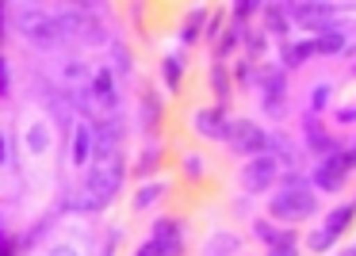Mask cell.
Wrapping results in <instances>:
<instances>
[{
	"mask_svg": "<svg viewBox=\"0 0 356 256\" xmlns=\"http://www.w3.org/2000/svg\"><path fill=\"white\" fill-rule=\"evenodd\" d=\"M211 88H215L218 103H226V96H230L234 80H230V73H226V65H222V62H215V69H211Z\"/></svg>",
	"mask_w": 356,
	"mask_h": 256,
	"instance_id": "cell-27",
	"label": "cell"
},
{
	"mask_svg": "<svg viewBox=\"0 0 356 256\" xmlns=\"http://www.w3.org/2000/svg\"><path fill=\"white\" fill-rule=\"evenodd\" d=\"M261 108H264V115H284L287 111V77H284V69H264L261 73Z\"/></svg>",
	"mask_w": 356,
	"mask_h": 256,
	"instance_id": "cell-8",
	"label": "cell"
},
{
	"mask_svg": "<svg viewBox=\"0 0 356 256\" xmlns=\"http://www.w3.org/2000/svg\"><path fill=\"white\" fill-rule=\"evenodd\" d=\"M238 85H253V69H249V62H238Z\"/></svg>",
	"mask_w": 356,
	"mask_h": 256,
	"instance_id": "cell-38",
	"label": "cell"
},
{
	"mask_svg": "<svg viewBox=\"0 0 356 256\" xmlns=\"http://www.w3.org/2000/svg\"><path fill=\"white\" fill-rule=\"evenodd\" d=\"M119 138H123V123L119 115H108L92 123V161H111L119 157Z\"/></svg>",
	"mask_w": 356,
	"mask_h": 256,
	"instance_id": "cell-9",
	"label": "cell"
},
{
	"mask_svg": "<svg viewBox=\"0 0 356 256\" xmlns=\"http://www.w3.org/2000/svg\"><path fill=\"white\" fill-rule=\"evenodd\" d=\"M12 92V65H8V58H4V50H0V100Z\"/></svg>",
	"mask_w": 356,
	"mask_h": 256,
	"instance_id": "cell-35",
	"label": "cell"
},
{
	"mask_svg": "<svg viewBox=\"0 0 356 256\" xmlns=\"http://www.w3.org/2000/svg\"><path fill=\"white\" fill-rule=\"evenodd\" d=\"M47 256H81V253H77V248H73V245H54V248H50Z\"/></svg>",
	"mask_w": 356,
	"mask_h": 256,
	"instance_id": "cell-40",
	"label": "cell"
},
{
	"mask_svg": "<svg viewBox=\"0 0 356 256\" xmlns=\"http://www.w3.org/2000/svg\"><path fill=\"white\" fill-rule=\"evenodd\" d=\"M287 8V19L299 27H310V31H325L330 27L333 31V4H307V0H299V4H284Z\"/></svg>",
	"mask_w": 356,
	"mask_h": 256,
	"instance_id": "cell-10",
	"label": "cell"
},
{
	"mask_svg": "<svg viewBox=\"0 0 356 256\" xmlns=\"http://www.w3.org/2000/svg\"><path fill=\"white\" fill-rule=\"evenodd\" d=\"M337 256H345V253H337Z\"/></svg>",
	"mask_w": 356,
	"mask_h": 256,
	"instance_id": "cell-44",
	"label": "cell"
},
{
	"mask_svg": "<svg viewBox=\"0 0 356 256\" xmlns=\"http://www.w3.org/2000/svg\"><path fill=\"white\" fill-rule=\"evenodd\" d=\"M268 214L284 225H299V222H307V218H314L318 214V195H314V187H310V180L299 176V172H291V169L280 172V191H272Z\"/></svg>",
	"mask_w": 356,
	"mask_h": 256,
	"instance_id": "cell-1",
	"label": "cell"
},
{
	"mask_svg": "<svg viewBox=\"0 0 356 256\" xmlns=\"http://www.w3.org/2000/svg\"><path fill=\"white\" fill-rule=\"evenodd\" d=\"M280 161L272 153H261V157H249L245 169H241V187H245L249 195H264L272 184L280 180Z\"/></svg>",
	"mask_w": 356,
	"mask_h": 256,
	"instance_id": "cell-6",
	"label": "cell"
},
{
	"mask_svg": "<svg viewBox=\"0 0 356 256\" xmlns=\"http://www.w3.org/2000/svg\"><path fill=\"white\" fill-rule=\"evenodd\" d=\"M356 119V108H348V111H337V123H353Z\"/></svg>",
	"mask_w": 356,
	"mask_h": 256,
	"instance_id": "cell-42",
	"label": "cell"
},
{
	"mask_svg": "<svg viewBox=\"0 0 356 256\" xmlns=\"http://www.w3.org/2000/svg\"><path fill=\"white\" fill-rule=\"evenodd\" d=\"M165 191H169V184H165V180H149V184H142L138 191H134V210L157 207V203L165 199Z\"/></svg>",
	"mask_w": 356,
	"mask_h": 256,
	"instance_id": "cell-19",
	"label": "cell"
},
{
	"mask_svg": "<svg viewBox=\"0 0 356 256\" xmlns=\"http://www.w3.org/2000/svg\"><path fill=\"white\" fill-rule=\"evenodd\" d=\"M261 12H264V35H287V8L284 4H261Z\"/></svg>",
	"mask_w": 356,
	"mask_h": 256,
	"instance_id": "cell-20",
	"label": "cell"
},
{
	"mask_svg": "<svg viewBox=\"0 0 356 256\" xmlns=\"http://www.w3.org/2000/svg\"><path fill=\"white\" fill-rule=\"evenodd\" d=\"M24 146L31 149V153H47V149H50V126L42 123V119H39V123H31V126H27Z\"/></svg>",
	"mask_w": 356,
	"mask_h": 256,
	"instance_id": "cell-24",
	"label": "cell"
},
{
	"mask_svg": "<svg viewBox=\"0 0 356 256\" xmlns=\"http://www.w3.org/2000/svg\"><path fill=\"white\" fill-rule=\"evenodd\" d=\"M280 58H284V69H299L307 58H314V39H295L280 46Z\"/></svg>",
	"mask_w": 356,
	"mask_h": 256,
	"instance_id": "cell-16",
	"label": "cell"
},
{
	"mask_svg": "<svg viewBox=\"0 0 356 256\" xmlns=\"http://www.w3.org/2000/svg\"><path fill=\"white\" fill-rule=\"evenodd\" d=\"M0 256H16V241H12V237L0 241Z\"/></svg>",
	"mask_w": 356,
	"mask_h": 256,
	"instance_id": "cell-41",
	"label": "cell"
},
{
	"mask_svg": "<svg viewBox=\"0 0 356 256\" xmlns=\"http://www.w3.org/2000/svg\"><path fill=\"white\" fill-rule=\"evenodd\" d=\"M16 27H19V35H24L27 42H35V46H42V50H50V46L62 42V31H58V24H54V12L35 8V4H24V8H19Z\"/></svg>",
	"mask_w": 356,
	"mask_h": 256,
	"instance_id": "cell-3",
	"label": "cell"
},
{
	"mask_svg": "<svg viewBox=\"0 0 356 256\" xmlns=\"http://www.w3.org/2000/svg\"><path fill=\"white\" fill-rule=\"evenodd\" d=\"M330 96H333L330 85H314V92H310V115H322L330 108Z\"/></svg>",
	"mask_w": 356,
	"mask_h": 256,
	"instance_id": "cell-30",
	"label": "cell"
},
{
	"mask_svg": "<svg viewBox=\"0 0 356 256\" xmlns=\"http://www.w3.org/2000/svg\"><path fill=\"white\" fill-rule=\"evenodd\" d=\"M4 16H8V8L0 4V46H4Z\"/></svg>",
	"mask_w": 356,
	"mask_h": 256,
	"instance_id": "cell-43",
	"label": "cell"
},
{
	"mask_svg": "<svg viewBox=\"0 0 356 256\" xmlns=\"http://www.w3.org/2000/svg\"><path fill=\"white\" fill-rule=\"evenodd\" d=\"M222 35V16H207V39H218Z\"/></svg>",
	"mask_w": 356,
	"mask_h": 256,
	"instance_id": "cell-37",
	"label": "cell"
},
{
	"mask_svg": "<svg viewBox=\"0 0 356 256\" xmlns=\"http://www.w3.org/2000/svg\"><path fill=\"white\" fill-rule=\"evenodd\" d=\"M123 161L119 157H111V161H96L92 169H88L85 176V203H81V210H100L108 207L111 199L119 195V187H123Z\"/></svg>",
	"mask_w": 356,
	"mask_h": 256,
	"instance_id": "cell-2",
	"label": "cell"
},
{
	"mask_svg": "<svg viewBox=\"0 0 356 256\" xmlns=\"http://www.w3.org/2000/svg\"><path fill=\"white\" fill-rule=\"evenodd\" d=\"M142 108H146V111H142V115H146V130H154V123L161 119V100H157L154 92H146V96H142Z\"/></svg>",
	"mask_w": 356,
	"mask_h": 256,
	"instance_id": "cell-31",
	"label": "cell"
},
{
	"mask_svg": "<svg viewBox=\"0 0 356 256\" xmlns=\"http://www.w3.org/2000/svg\"><path fill=\"white\" fill-rule=\"evenodd\" d=\"M241 42H245V31H241V27H226L222 35H218V46H215V54H218V62H222V58H230L234 50L241 46Z\"/></svg>",
	"mask_w": 356,
	"mask_h": 256,
	"instance_id": "cell-25",
	"label": "cell"
},
{
	"mask_svg": "<svg viewBox=\"0 0 356 256\" xmlns=\"http://www.w3.org/2000/svg\"><path fill=\"white\" fill-rule=\"evenodd\" d=\"M230 123L234 119L226 115V103H215V108H200L192 115V126L200 138L207 142H230Z\"/></svg>",
	"mask_w": 356,
	"mask_h": 256,
	"instance_id": "cell-7",
	"label": "cell"
},
{
	"mask_svg": "<svg viewBox=\"0 0 356 256\" xmlns=\"http://www.w3.org/2000/svg\"><path fill=\"white\" fill-rule=\"evenodd\" d=\"M238 233H226V230H218V233H211L207 237V245H203V256H238Z\"/></svg>",
	"mask_w": 356,
	"mask_h": 256,
	"instance_id": "cell-17",
	"label": "cell"
},
{
	"mask_svg": "<svg viewBox=\"0 0 356 256\" xmlns=\"http://www.w3.org/2000/svg\"><path fill=\"white\" fill-rule=\"evenodd\" d=\"M203 172H207V161H203L200 153H184V176L188 180H203Z\"/></svg>",
	"mask_w": 356,
	"mask_h": 256,
	"instance_id": "cell-32",
	"label": "cell"
},
{
	"mask_svg": "<svg viewBox=\"0 0 356 256\" xmlns=\"http://www.w3.org/2000/svg\"><path fill=\"white\" fill-rule=\"evenodd\" d=\"M157 169H161V146H157V142H149L146 153L138 157V169H134V172H138V176H154Z\"/></svg>",
	"mask_w": 356,
	"mask_h": 256,
	"instance_id": "cell-26",
	"label": "cell"
},
{
	"mask_svg": "<svg viewBox=\"0 0 356 256\" xmlns=\"http://www.w3.org/2000/svg\"><path fill=\"white\" fill-rule=\"evenodd\" d=\"M161 80H165L169 92H180V85H184V62H180L177 54H169L161 62Z\"/></svg>",
	"mask_w": 356,
	"mask_h": 256,
	"instance_id": "cell-23",
	"label": "cell"
},
{
	"mask_svg": "<svg viewBox=\"0 0 356 256\" xmlns=\"http://www.w3.org/2000/svg\"><path fill=\"white\" fill-rule=\"evenodd\" d=\"M0 169H16V153H12V130L0 126Z\"/></svg>",
	"mask_w": 356,
	"mask_h": 256,
	"instance_id": "cell-29",
	"label": "cell"
},
{
	"mask_svg": "<svg viewBox=\"0 0 356 256\" xmlns=\"http://www.w3.org/2000/svg\"><path fill=\"white\" fill-rule=\"evenodd\" d=\"M291 233H295V230H284V225L272 222V218H257V222H253V237H257V241H264L268 248H272V245H280V241H287Z\"/></svg>",
	"mask_w": 356,
	"mask_h": 256,
	"instance_id": "cell-18",
	"label": "cell"
},
{
	"mask_svg": "<svg viewBox=\"0 0 356 256\" xmlns=\"http://www.w3.org/2000/svg\"><path fill=\"white\" fill-rule=\"evenodd\" d=\"M134 256H169V253H165V248H161V245H157V241H154V237H146V241H142V245H138V248H134Z\"/></svg>",
	"mask_w": 356,
	"mask_h": 256,
	"instance_id": "cell-36",
	"label": "cell"
},
{
	"mask_svg": "<svg viewBox=\"0 0 356 256\" xmlns=\"http://www.w3.org/2000/svg\"><path fill=\"white\" fill-rule=\"evenodd\" d=\"M257 12H261V4H257V0H238V4L230 8V16H234V27H241L245 19H253Z\"/></svg>",
	"mask_w": 356,
	"mask_h": 256,
	"instance_id": "cell-28",
	"label": "cell"
},
{
	"mask_svg": "<svg viewBox=\"0 0 356 256\" xmlns=\"http://www.w3.org/2000/svg\"><path fill=\"white\" fill-rule=\"evenodd\" d=\"M115 65H119V69H131V54H127L119 42H115Z\"/></svg>",
	"mask_w": 356,
	"mask_h": 256,
	"instance_id": "cell-39",
	"label": "cell"
},
{
	"mask_svg": "<svg viewBox=\"0 0 356 256\" xmlns=\"http://www.w3.org/2000/svg\"><path fill=\"white\" fill-rule=\"evenodd\" d=\"M149 237H154L169 256H180V253H184V222H180V218H172V214L157 218L154 230H149Z\"/></svg>",
	"mask_w": 356,
	"mask_h": 256,
	"instance_id": "cell-12",
	"label": "cell"
},
{
	"mask_svg": "<svg viewBox=\"0 0 356 256\" xmlns=\"http://www.w3.org/2000/svg\"><path fill=\"white\" fill-rule=\"evenodd\" d=\"M230 146H234V153H241L249 161V157L268 153L272 134L264 130L261 123H253V119H234V123H230Z\"/></svg>",
	"mask_w": 356,
	"mask_h": 256,
	"instance_id": "cell-5",
	"label": "cell"
},
{
	"mask_svg": "<svg viewBox=\"0 0 356 256\" xmlns=\"http://www.w3.org/2000/svg\"><path fill=\"white\" fill-rule=\"evenodd\" d=\"M353 203H356V199H353Z\"/></svg>",
	"mask_w": 356,
	"mask_h": 256,
	"instance_id": "cell-45",
	"label": "cell"
},
{
	"mask_svg": "<svg viewBox=\"0 0 356 256\" xmlns=\"http://www.w3.org/2000/svg\"><path fill=\"white\" fill-rule=\"evenodd\" d=\"M268 256H299V237H287V241H280V245H272L268 248Z\"/></svg>",
	"mask_w": 356,
	"mask_h": 256,
	"instance_id": "cell-34",
	"label": "cell"
},
{
	"mask_svg": "<svg viewBox=\"0 0 356 256\" xmlns=\"http://www.w3.org/2000/svg\"><path fill=\"white\" fill-rule=\"evenodd\" d=\"M207 16H211L207 8H192V12H188L184 27H180V42H184V46H192V42L200 39V31H203V24H207Z\"/></svg>",
	"mask_w": 356,
	"mask_h": 256,
	"instance_id": "cell-22",
	"label": "cell"
},
{
	"mask_svg": "<svg viewBox=\"0 0 356 256\" xmlns=\"http://www.w3.org/2000/svg\"><path fill=\"white\" fill-rule=\"evenodd\" d=\"M245 50H249V58H261L268 50V35H261V31L245 35Z\"/></svg>",
	"mask_w": 356,
	"mask_h": 256,
	"instance_id": "cell-33",
	"label": "cell"
},
{
	"mask_svg": "<svg viewBox=\"0 0 356 256\" xmlns=\"http://www.w3.org/2000/svg\"><path fill=\"white\" fill-rule=\"evenodd\" d=\"M88 161H92V123H77L70 130V164L88 169Z\"/></svg>",
	"mask_w": 356,
	"mask_h": 256,
	"instance_id": "cell-14",
	"label": "cell"
},
{
	"mask_svg": "<svg viewBox=\"0 0 356 256\" xmlns=\"http://www.w3.org/2000/svg\"><path fill=\"white\" fill-rule=\"evenodd\" d=\"M356 222V203H341V207H330L322 218V225H318L314 233L307 237V245L314 248V253H325V248H333L341 237H345V230Z\"/></svg>",
	"mask_w": 356,
	"mask_h": 256,
	"instance_id": "cell-4",
	"label": "cell"
},
{
	"mask_svg": "<svg viewBox=\"0 0 356 256\" xmlns=\"http://www.w3.org/2000/svg\"><path fill=\"white\" fill-rule=\"evenodd\" d=\"M88 92H92V100L100 103L108 115H115L119 111V92H115V73L111 69H96L92 80H88Z\"/></svg>",
	"mask_w": 356,
	"mask_h": 256,
	"instance_id": "cell-13",
	"label": "cell"
},
{
	"mask_svg": "<svg viewBox=\"0 0 356 256\" xmlns=\"http://www.w3.org/2000/svg\"><path fill=\"white\" fill-rule=\"evenodd\" d=\"M341 50H345V31H337V27H333V31H322L314 39V54H322V58H337Z\"/></svg>",
	"mask_w": 356,
	"mask_h": 256,
	"instance_id": "cell-21",
	"label": "cell"
},
{
	"mask_svg": "<svg viewBox=\"0 0 356 256\" xmlns=\"http://www.w3.org/2000/svg\"><path fill=\"white\" fill-rule=\"evenodd\" d=\"M302 130H307V146L314 149L318 157H330V153H337V149H341V142L333 138L330 130H322V126H318V115L302 119Z\"/></svg>",
	"mask_w": 356,
	"mask_h": 256,
	"instance_id": "cell-15",
	"label": "cell"
},
{
	"mask_svg": "<svg viewBox=\"0 0 356 256\" xmlns=\"http://www.w3.org/2000/svg\"><path fill=\"white\" fill-rule=\"evenodd\" d=\"M310 184L318 187V191H341V187L348 184V169L341 164V157L337 153H330V157H322V161L310 169Z\"/></svg>",
	"mask_w": 356,
	"mask_h": 256,
	"instance_id": "cell-11",
	"label": "cell"
}]
</instances>
